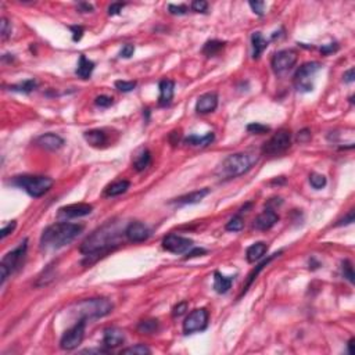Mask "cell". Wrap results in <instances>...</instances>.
I'll use <instances>...</instances> for the list:
<instances>
[{
  "label": "cell",
  "mask_w": 355,
  "mask_h": 355,
  "mask_svg": "<svg viewBox=\"0 0 355 355\" xmlns=\"http://www.w3.org/2000/svg\"><path fill=\"white\" fill-rule=\"evenodd\" d=\"M119 233L121 232L117 229V225L108 222L102 228H99L97 231L93 232L91 236H87L83 240L79 251L82 254H85L86 257H95L96 255L99 258V254L100 255L107 254L111 250V247L117 246Z\"/></svg>",
  "instance_id": "6da1fadb"
},
{
  "label": "cell",
  "mask_w": 355,
  "mask_h": 355,
  "mask_svg": "<svg viewBox=\"0 0 355 355\" xmlns=\"http://www.w3.org/2000/svg\"><path fill=\"white\" fill-rule=\"evenodd\" d=\"M83 231V226L70 222H57L48 226L40 236V246L46 251H54L75 240Z\"/></svg>",
  "instance_id": "7a4b0ae2"
},
{
  "label": "cell",
  "mask_w": 355,
  "mask_h": 355,
  "mask_svg": "<svg viewBox=\"0 0 355 355\" xmlns=\"http://www.w3.org/2000/svg\"><path fill=\"white\" fill-rule=\"evenodd\" d=\"M254 162H257V158H254L246 153L231 154L218 165L215 173L216 176L222 181L233 179V178L242 176L246 172H248L254 165Z\"/></svg>",
  "instance_id": "3957f363"
},
{
  "label": "cell",
  "mask_w": 355,
  "mask_h": 355,
  "mask_svg": "<svg viewBox=\"0 0 355 355\" xmlns=\"http://www.w3.org/2000/svg\"><path fill=\"white\" fill-rule=\"evenodd\" d=\"M114 309V304L108 298L100 297V298H89L76 304V312L79 319L92 321L99 318L107 317Z\"/></svg>",
  "instance_id": "277c9868"
},
{
  "label": "cell",
  "mask_w": 355,
  "mask_h": 355,
  "mask_svg": "<svg viewBox=\"0 0 355 355\" xmlns=\"http://www.w3.org/2000/svg\"><path fill=\"white\" fill-rule=\"evenodd\" d=\"M54 181L49 176L42 175H21L13 179V185L25 190L31 197H42L53 186Z\"/></svg>",
  "instance_id": "5b68a950"
},
{
  "label": "cell",
  "mask_w": 355,
  "mask_h": 355,
  "mask_svg": "<svg viewBox=\"0 0 355 355\" xmlns=\"http://www.w3.org/2000/svg\"><path fill=\"white\" fill-rule=\"evenodd\" d=\"M28 248V240L24 239V242L20 243V246L14 248L13 251L7 253L0 261V285L3 286L6 283V280L10 278L11 275L14 274L16 271L21 268L24 264V259L27 255Z\"/></svg>",
  "instance_id": "8992f818"
},
{
  "label": "cell",
  "mask_w": 355,
  "mask_h": 355,
  "mask_svg": "<svg viewBox=\"0 0 355 355\" xmlns=\"http://www.w3.org/2000/svg\"><path fill=\"white\" fill-rule=\"evenodd\" d=\"M291 146V134L290 130L280 129L271 138V139L264 143L262 146V154L269 157L280 156L285 151L290 149Z\"/></svg>",
  "instance_id": "52a82bcc"
},
{
  "label": "cell",
  "mask_w": 355,
  "mask_h": 355,
  "mask_svg": "<svg viewBox=\"0 0 355 355\" xmlns=\"http://www.w3.org/2000/svg\"><path fill=\"white\" fill-rule=\"evenodd\" d=\"M319 70H321V64L317 63V61L302 64L297 70L296 75H294V86H296L297 91L302 92V93L311 92L314 89L312 79H314V76L317 75V72Z\"/></svg>",
  "instance_id": "ba28073f"
},
{
  "label": "cell",
  "mask_w": 355,
  "mask_h": 355,
  "mask_svg": "<svg viewBox=\"0 0 355 355\" xmlns=\"http://www.w3.org/2000/svg\"><path fill=\"white\" fill-rule=\"evenodd\" d=\"M85 319H78V322L68 330H65L63 337L60 340V347L65 351L75 350L78 345L81 344L85 337V328H86Z\"/></svg>",
  "instance_id": "9c48e42d"
},
{
  "label": "cell",
  "mask_w": 355,
  "mask_h": 355,
  "mask_svg": "<svg viewBox=\"0 0 355 355\" xmlns=\"http://www.w3.org/2000/svg\"><path fill=\"white\" fill-rule=\"evenodd\" d=\"M297 63V53L291 49H285L274 54L272 57V70L278 76L286 75Z\"/></svg>",
  "instance_id": "30bf717a"
},
{
  "label": "cell",
  "mask_w": 355,
  "mask_h": 355,
  "mask_svg": "<svg viewBox=\"0 0 355 355\" xmlns=\"http://www.w3.org/2000/svg\"><path fill=\"white\" fill-rule=\"evenodd\" d=\"M208 318L210 314L205 308H197L188 315L183 322V332L186 334L201 332L208 326Z\"/></svg>",
  "instance_id": "8fae6325"
},
{
  "label": "cell",
  "mask_w": 355,
  "mask_h": 355,
  "mask_svg": "<svg viewBox=\"0 0 355 355\" xmlns=\"http://www.w3.org/2000/svg\"><path fill=\"white\" fill-rule=\"evenodd\" d=\"M162 248L173 254L188 253L190 248H193V240L188 237L178 236V235H168L162 240Z\"/></svg>",
  "instance_id": "7c38bea8"
},
{
  "label": "cell",
  "mask_w": 355,
  "mask_h": 355,
  "mask_svg": "<svg viewBox=\"0 0 355 355\" xmlns=\"http://www.w3.org/2000/svg\"><path fill=\"white\" fill-rule=\"evenodd\" d=\"M93 205L86 204V203H79V204L64 205L59 210V218L61 219H71V218H81L92 214Z\"/></svg>",
  "instance_id": "4fadbf2b"
},
{
  "label": "cell",
  "mask_w": 355,
  "mask_h": 355,
  "mask_svg": "<svg viewBox=\"0 0 355 355\" xmlns=\"http://www.w3.org/2000/svg\"><path fill=\"white\" fill-rule=\"evenodd\" d=\"M125 236L132 243H140L150 237V229L142 222H132L125 229Z\"/></svg>",
  "instance_id": "5bb4252c"
},
{
  "label": "cell",
  "mask_w": 355,
  "mask_h": 355,
  "mask_svg": "<svg viewBox=\"0 0 355 355\" xmlns=\"http://www.w3.org/2000/svg\"><path fill=\"white\" fill-rule=\"evenodd\" d=\"M125 343V333L118 328H107L104 330L103 334V345L108 348V350H113L117 348L119 345H122Z\"/></svg>",
  "instance_id": "9a60e30c"
},
{
  "label": "cell",
  "mask_w": 355,
  "mask_h": 355,
  "mask_svg": "<svg viewBox=\"0 0 355 355\" xmlns=\"http://www.w3.org/2000/svg\"><path fill=\"white\" fill-rule=\"evenodd\" d=\"M279 221V215L271 208H267L265 211H262L254 221V228L257 231H269L271 228H274Z\"/></svg>",
  "instance_id": "2e32d148"
},
{
  "label": "cell",
  "mask_w": 355,
  "mask_h": 355,
  "mask_svg": "<svg viewBox=\"0 0 355 355\" xmlns=\"http://www.w3.org/2000/svg\"><path fill=\"white\" fill-rule=\"evenodd\" d=\"M216 107H218V95L214 92L201 95L196 103V111L199 114L212 113Z\"/></svg>",
  "instance_id": "e0dca14e"
},
{
  "label": "cell",
  "mask_w": 355,
  "mask_h": 355,
  "mask_svg": "<svg viewBox=\"0 0 355 355\" xmlns=\"http://www.w3.org/2000/svg\"><path fill=\"white\" fill-rule=\"evenodd\" d=\"M35 143H36L39 147L45 149V150L56 151L64 146V139L56 134H45L38 136L36 140H35Z\"/></svg>",
  "instance_id": "ac0fdd59"
},
{
  "label": "cell",
  "mask_w": 355,
  "mask_h": 355,
  "mask_svg": "<svg viewBox=\"0 0 355 355\" xmlns=\"http://www.w3.org/2000/svg\"><path fill=\"white\" fill-rule=\"evenodd\" d=\"M160 89V97H158V104L161 107L168 106L171 100L173 99V93H175V82L171 79H162L158 85Z\"/></svg>",
  "instance_id": "d6986e66"
},
{
  "label": "cell",
  "mask_w": 355,
  "mask_h": 355,
  "mask_svg": "<svg viewBox=\"0 0 355 355\" xmlns=\"http://www.w3.org/2000/svg\"><path fill=\"white\" fill-rule=\"evenodd\" d=\"M210 194V189H200V190H194L192 193L185 194V196H181L172 201L175 204L178 205H190V204H197L200 203L201 200L207 197Z\"/></svg>",
  "instance_id": "ffe728a7"
},
{
  "label": "cell",
  "mask_w": 355,
  "mask_h": 355,
  "mask_svg": "<svg viewBox=\"0 0 355 355\" xmlns=\"http://www.w3.org/2000/svg\"><path fill=\"white\" fill-rule=\"evenodd\" d=\"M83 138H85V140H86L92 147H97V149L104 147V146L108 143L107 134L103 129L87 130V132L83 134Z\"/></svg>",
  "instance_id": "44dd1931"
},
{
  "label": "cell",
  "mask_w": 355,
  "mask_h": 355,
  "mask_svg": "<svg viewBox=\"0 0 355 355\" xmlns=\"http://www.w3.org/2000/svg\"><path fill=\"white\" fill-rule=\"evenodd\" d=\"M267 251H268L267 243H254V244H251V246L247 248V251H246V258H247V261L250 264H254V262H257V261H259L261 258H264Z\"/></svg>",
  "instance_id": "7402d4cb"
},
{
  "label": "cell",
  "mask_w": 355,
  "mask_h": 355,
  "mask_svg": "<svg viewBox=\"0 0 355 355\" xmlns=\"http://www.w3.org/2000/svg\"><path fill=\"white\" fill-rule=\"evenodd\" d=\"M233 283V278L232 276H225L222 275L219 271L214 272V290L218 294H225L229 291V289L232 287Z\"/></svg>",
  "instance_id": "603a6c76"
},
{
  "label": "cell",
  "mask_w": 355,
  "mask_h": 355,
  "mask_svg": "<svg viewBox=\"0 0 355 355\" xmlns=\"http://www.w3.org/2000/svg\"><path fill=\"white\" fill-rule=\"evenodd\" d=\"M95 70V63L92 60L86 59L85 54H81L79 57V63H78V67H76L75 74L81 79H89L92 76V72Z\"/></svg>",
  "instance_id": "cb8c5ba5"
},
{
  "label": "cell",
  "mask_w": 355,
  "mask_h": 355,
  "mask_svg": "<svg viewBox=\"0 0 355 355\" xmlns=\"http://www.w3.org/2000/svg\"><path fill=\"white\" fill-rule=\"evenodd\" d=\"M215 139V136L212 132L205 134L204 136H197V135H190L185 139V145L188 146H194V147H207L210 146Z\"/></svg>",
  "instance_id": "d4e9b609"
},
{
  "label": "cell",
  "mask_w": 355,
  "mask_h": 355,
  "mask_svg": "<svg viewBox=\"0 0 355 355\" xmlns=\"http://www.w3.org/2000/svg\"><path fill=\"white\" fill-rule=\"evenodd\" d=\"M282 253H283V251L280 250V251H278V253L272 254L271 257H268V258H267V259H264V261H262L261 264L257 265V267H255V269H253V272H251V274L248 275L247 283H246V285H244V287H243L242 294H244V293H246V291L248 290V287H250V286L253 285V282H254V280H255V279H257V276H258L259 272H261V271H262V269H264L265 267H267V265H268L269 262L272 261V259L276 258V257H279V255H280V254H282ZM242 294H240V296H242Z\"/></svg>",
  "instance_id": "484cf974"
},
{
  "label": "cell",
  "mask_w": 355,
  "mask_h": 355,
  "mask_svg": "<svg viewBox=\"0 0 355 355\" xmlns=\"http://www.w3.org/2000/svg\"><path fill=\"white\" fill-rule=\"evenodd\" d=\"M251 45H253V59H259V56L264 53V50L268 48L269 42L262 36L261 32H254L251 35Z\"/></svg>",
  "instance_id": "4316f807"
},
{
  "label": "cell",
  "mask_w": 355,
  "mask_h": 355,
  "mask_svg": "<svg viewBox=\"0 0 355 355\" xmlns=\"http://www.w3.org/2000/svg\"><path fill=\"white\" fill-rule=\"evenodd\" d=\"M130 188V182L129 181H117V182L111 183L110 186L106 188L104 190V196L106 197H115V196H121L124 194L125 192H128V189Z\"/></svg>",
  "instance_id": "83f0119b"
},
{
  "label": "cell",
  "mask_w": 355,
  "mask_h": 355,
  "mask_svg": "<svg viewBox=\"0 0 355 355\" xmlns=\"http://www.w3.org/2000/svg\"><path fill=\"white\" fill-rule=\"evenodd\" d=\"M151 164V153L147 149H140L138 154L135 156L134 168L138 172L145 171L146 168Z\"/></svg>",
  "instance_id": "f1b7e54d"
},
{
  "label": "cell",
  "mask_w": 355,
  "mask_h": 355,
  "mask_svg": "<svg viewBox=\"0 0 355 355\" xmlns=\"http://www.w3.org/2000/svg\"><path fill=\"white\" fill-rule=\"evenodd\" d=\"M225 42L216 40V39L208 40V42L204 45V48H203V54L207 56V57H214V56H216V54L221 52L222 49L225 48Z\"/></svg>",
  "instance_id": "f546056e"
},
{
  "label": "cell",
  "mask_w": 355,
  "mask_h": 355,
  "mask_svg": "<svg viewBox=\"0 0 355 355\" xmlns=\"http://www.w3.org/2000/svg\"><path fill=\"white\" fill-rule=\"evenodd\" d=\"M160 329V323L157 319H147V321H142L138 325V332L140 334H153L156 333L157 330Z\"/></svg>",
  "instance_id": "4dcf8cb0"
},
{
  "label": "cell",
  "mask_w": 355,
  "mask_h": 355,
  "mask_svg": "<svg viewBox=\"0 0 355 355\" xmlns=\"http://www.w3.org/2000/svg\"><path fill=\"white\" fill-rule=\"evenodd\" d=\"M38 86L36 81L33 79H27V81L21 82V83H17V85H11L10 91L13 92H18V93H24V95H28L31 93L32 91H35Z\"/></svg>",
  "instance_id": "1f68e13d"
},
{
  "label": "cell",
  "mask_w": 355,
  "mask_h": 355,
  "mask_svg": "<svg viewBox=\"0 0 355 355\" xmlns=\"http://www.w3.org/2000/svg\"><path fill=\"white\" fill-rule=\"evenodd\" d=\"M225 228H226V231H229V232L242 231L243 228H244V219H243L242 214H240V212H237L236 215L229 219V222L226 224Z\"/></svg>",
  "instance_id": "d6a6232c"
},
{
  "label": "cell",
  "mask_w": 355,
  "mask_h": 355,
  "mask_svg": "<svg viewBox=\"0 0 355 355\" xmlns=\"http://www.w3.org/2000/svg\"><path fill=\"white\" fill-rule=\"evenodd\" d=\"M121 354H130V355H149L151 354V350L145 344H136L134 347H128L121 350Z\"/></svg>",
  "instance_id": "836d02e7"
},
{
  "label": "cell",
  "mask_w": 355,
  "mask_h": 355,
  "mask_svg": "<svg viewBox=\"0 0 355 355\" xmlns=\"http://www.w3.org/2000/svg\"><path fill=\"white\" fill-rule=\"evenodd\" d=\"M309 183H311L312 188L319 190V189H323L325 186H326L328 181H326V178L323 176L322 173L312 172L311 175H309Z\"/></svg>",
  "instance_id": "e575fe53"
},
{
  "label": "cell",
  "mask_w": 355,
  "mask_h": 355,
  "mask_svg": "<svg viewBox=\"0 0 355 355\" xmlns=\"http://www.w3.org/2000/svg\"><path fill=\"white\" fill-rule=\"evenodd\" d=\"M341 272H343V276L345 279L350 282L351 285H354L355 282V275H354V269H352V264H351L348 259H344L341 262Z\"/></svg>",
  "instance_id": "d590c367"
},
{
  "label": "cell",
  "mask_w": 355,
  "mask_h": 355,
  "mask_svg": "<svg viewBox=\"0 0 355 355\" xmlns=\"http://www.w3.org/2000/svg\"><path fill=\"white\" fill-rule=\"evenodd\" d=\"M11 31H13V27H11V22L3 17L0 20V35H2V39L6 40L11 36Z\"/></svg>",
  "instance_id": "8d00e7d4"
},
{
  "label": "cell",
  "mask_w": 355,
  "mask_h": 355,
  "mask_svg": "<svg viewBox=\"0 0 355 355\" xmlns=\"http://www.w3.org/2000/svg\"><path fill=\"white\" fill-rule=\"evenodd\" d=\"M247 130L250 134H255V135H265L267 132L271 130L269 126L262 124H258V122H253V124L247 125Z\"/></svg>",
  "instance_id": "74e56055"
},
{
  "label": "cell",
  "mask_w": 355,
  "mask_h": 355,
  "mask_svg": "<svg viewBox=\"0 0 355 355\" xmlns=\"http://www.w3.org/2000/svg\"><path fill=\"white\" fill-rule=\"evenodd\" d=\"M136 82L135 81H117L115 82V87L118 89L119 92L122 93H128V92H132L136 87Z\"/></svg>",
  "instance_id": "f35d334b"
},
{
  "label": "cell",
  "mask_w": 355,
  "mask_h": 355,
  "mask_svg": "<svg viewBox=\"0 0 355 355\" xmlns=\"http://www.w3.org/2000/svg\"><path fill=\"white\" fill-rule=\"evenodd\" d=\"M113 97L110 96H106V95H102V96H97L96 99H95V104H96L97 107L100 108H107L110 107V106H113Z\"/></svg>",
  "instance_id": "ab89813d"
},
{
  "label": "cell",
  "mask_w": 355,
  "mask_h": 355,
  "mask_svg": "<svg viewBox=\"0 0 355 355\" xmlns=\"http://www.w3.org/2000/svg\"><path fill=\"white\" fill-rule=\"evenodd\" d=\"M168 11L172 14V16H185L189 11L188 6L185 5H169L168 6Z\"/></svg>",
  "instance_id": "60d3db41"
},
{
  "label": "cell",
  "mask_w": 355,
  "mask_h": 355,
  "mask_svg": "<svg viewBox=\"0 0 355 355\" xmlns=\"http://www.w3.org/2000/svg\"><path fill=\"white\" fill-rule=\"evenodd\" d=\"M190 9L196 13H207V9H208V3L204 2V0H194Z\"/></svg>",
  "instance_id": "b9f144b4"
},
{
  "label": "cell",
  "mask_w": 355,
  "mask_h": 355,
  "mask_svg": "<svg viewBox=\"0 0 355 355\" xmlns=\"http://www.w3.org/2000/svg\"><path fill=\"white\" fill-rule=\"evenodd\" d=\"M186 311H188V302H186V301L179 302L178 305H175V307H173L172 317L173 318L182 317L183 314H185V312H186Z\"/></svg>",
  "instance_id": "7bdbcfd3"
},
{
  "label": "cell",
  "mask_w": 355,
  "mask_h": 355,
  "mask_svg": "<svg viewBox=\"0 0 355 355\" xmlns=\"http://www.w3.org/2000/svg\"><path fill=\"white\" fill-rule=\"evenodd\" d=\"M250 7L253 9V11L257 16H264V9L265 3L264 2H248Z\"/></svg>",
  "instance_id": "ee69618b"
},
{
  "label": "cell",
  "mask_w": 355,
  "mask_h": 355,
  "mask_svg": "<svg viewBox=\"0 0 355 355\" xmlns=\"http://www.w3.org/2000/svg\"><path fill=\"white\" fill-rule=\"evenodd\" d=\"M134 45H125L124 48L121 49V52H119V57H122V59H130V57L134 56Z\"/></svg>",
  "instance_id": "f6af8a7d"
},
{
  "label": "cell",
  "mask_w": 355,
  "mask_h": 355,
  "mask_svg": "<svg viewBox=\"0 0 355 355\" xmlns=\"http://www.w3.org/2000/svg\"><path fill=\"white\" fill-rule=\"evenodd\" d=\"M16 228H17V222L11 221L9 225L5 226V228L0 231V239H6V237L9 236L10 233H13V232H14V229H16Z\"/></svg>",
  "instance_id": "bcb514c9"
},
{
  "label": "cell",
  "mask_w": 355,
  "mask_h": 355,
  "mask_svg": "<svg viewBox=\"0 0 355 355\" xmlns=\"http://www.w3.org/2000/svg\"><path fill=\"white\" fill-rule=\"evenodd\" d=\"M204 254H207V250H204V248L193 247V248H190L188 253H186V257H185V259L194 258V257H199V255H204Z\"/></svg>",
  "instance_id": "7dc6e473"
},
{
  "label": "cell",
  "mask_w": 355,
  "mask_h": 355,
  "mask_svg": "<svg viewBox=\"0 0 355 355\" xmlns=\"http://www.w3.org/2000/svg\"><path fill=\"white\" fill-rule=\"evenodd\" d=\"M125 7V3H111L108 6V16H117Z\"/></svg>",
  "instance_id": "c3c4849f"
},
{
  "label": "cell",
  "mask_w": 355,
  "mask_h": 355,
  "mask_svg": "<svg viewBox=\"0 0 355 355\" xmlns=\"http://www.w3.org/2000/svg\"><path fill=\"white\" fill-rule=\"evenodd\" d=\"M339 50V45L336 43H329V45H323L322 48H321V53L323 54V56H329L330 53H334V52H337Z\"/></svg>",
  "instance_id": "681fc988"
},
{
  "label": "cell",
  "mask_w": 355,
  "mask_h": 355,
  "mask_svg": "<svg viewBox=\"0 0 355 355\" xmlns=\"http://www.w3.org/2000/svg\"><path fill=\"white\" fill-rule=\"evenodd\" d=\"M311 130L305 128V129L300 130V132L297 134V140H298L300 143H307V142L311 140Z\"/></svg>",
  "instance_id": "f907efd6"
},
{
  "label": "cell",
  "mask_w": 355,
  "mask_h": 355,
  "mask_svg": "<svg viewBox=\"0 0 355 355\" xmlns=\"http://www.w3.org/2000/svg\"><path fill=\"white\" fill-rule=\"evenodd\" d=\"M70 29L72 31V40L74 42H79L82 36H83V28L74 25V27H70Z\"/></svg>",
  "instance_id": "816d5d0a"
},
{
  "label": "cell",
  "mask_w": 355,
  "mask_h": 355,
  "mask_svg": "<svg viewBox=\"0 0 355 355\" xmlns=\"http://www.w3.org/2000/svg\"><path fill=\"white\" fill-rule=\"evenodd\" d=\"M354 222V210L348 211V214L341 219V221H339L336 225L337 226H343V225H350V224H352Z\"/></svg>",
  "instance_id": "f5cc1de1"
},
{
  "label": "cell",
  "mask_w": 355,
  "mask_h": 355,
  "mask_svg": "<svg viewBox=\"0 0 355 355\" xmlns=\"http://www.w3.org/2000/svg\"><path fill=\"white\" fill-rule=\"evenodd\" d=\"M355 79V71L354 68H350V70L347 71L344 74V82L345 83H351V82H354Z\"/></svg>",
  "instance_id": "db71d44e"
},
{
  "label": "cell",
  "mask_w": 355,
  "mask_h": 355,
  "mask_svg": "<svg viewBox=\"0 0 355 355\" xmlns=\"http://www.w3.org/2000/svg\"><path fill=\"white\" fill-rule=\"evenodd\" d=\"M78 9H79L81 13H92L93 11V6L89 5V3H79Z\"/></svg>",
  "instance_id": "11a10c76"
},
{
  "label": "cell",
  "mask_w": 355,
  "mask_h": 355,
  "mask_svg": "<svg viewBox=\"0 0 355 355\" xmlns=\"http://www.w3.org/2000/svg\"><path fill=\"white\" fill-rule=\"evenodd\" d=\"M354 339H350V341H348V344H347V348H348V354L352 355L354 354V350H352V347H354Z\"/></svg>",
  "instance_id": "9f6ffc18"
}]
</instances>
